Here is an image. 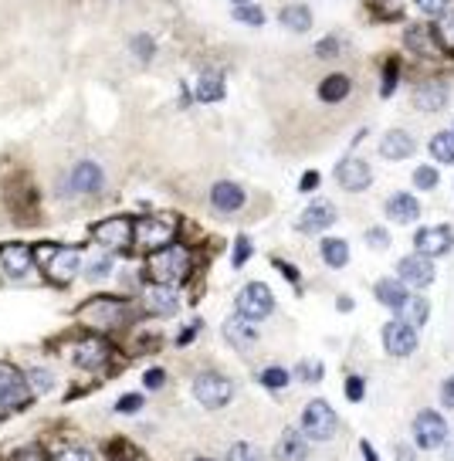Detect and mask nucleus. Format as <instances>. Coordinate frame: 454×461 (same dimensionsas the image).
<instances>
[{"label":"nucleus","instance_id":"f257e3e1","mask_svg":"<svg viewBox=\"0 0 454 461\" xmlns=\"http://www.w3.org/2000/svg\"><path fill=\"white\" fill-rule=\"evenodd\" d=\"M190 272V254L180 245H166L149 254V275L156 278V285H173Z\"/></svg>","mask_w":454,"mask_h":461},{"label":"nucleus","instance_id":"f03ea898","mask_svg":"<svg viewBox=\"0 0 454 461\" xmlns=\"http://www.w3.org/2000/svg\"><path fill=\"white\" fill-rule=\"evenodd\" d=\"M336 428H339L336 410L325 400H312L302 410V437H309V441H329L336 434Z\"/></svg>","mask_w":454,"mask_h":461},{"label":"nucleus","instance_id":"7ed1b4c3","mask_svg":"<svg viewBox=\"0 0 454 461\" xmlns=\"http://www.w3.org/2000/svg\"><path fill=\"white\" fill-rule=\"evenodd\" d=\"M271 308H275V295H271V288L264 281H251V285L241 288V295H237V315L258 322L264 315H271Z\"/></svg>","mask_w":454,"mask_h":461},{"label":"nucleus","instance_id":"20e7f679","mask_svg":"<svg viewBox=\"0 0 454 461\" xmlns=\"http://www.w3.org/2000/svg\"><path fill=\"white\" fill-rule=\"evenodd\" d=\"M410 430H414V444L424 448V451L441 448L444 437H448V424H444V417H441L437 410H421V414L414 417Z\"/></svg>","mask_w":454,"mask_h":461},{"label":"nucleus","instance_id":"39448f33","mask_svg":"<svg viewBox=\"0 0 454 461\" xmlns=\"http://www.w3.org/2000/svg\"><path fill=\"white\" fill-rule=\"evenodd\" d=\"M173 231H176V220H170V217H139L136 227H132L136 241L143 247H149V251H160V247L170 245Z\"/></svg>","mask_w":454,"mask_h":461},{"label":"nucleus","instance_id":"423d86ee","mask_svg":"<svg viewBox=\"0 0 454 461\" xmlns=\"http://www.w3.org/2000/svg\"><path fill=\"white\" fill-rule=\"evenodd\" d=\"M194 397L207 410H217V407H224L227 400L234 397V383L227 376H217V373H203V376L194 380Z\"/></svg>","mask_w":454,"mask_h":461},{"label":"nucleus","instance_id":"0eeeda50","mask_svg":"<svg viewBox=\"0 0 454 461\" xmlns=\"http://www.w3.org/2000/svg\"><path fill=\"white\" fill-rule=\"evenodd\" d=\"M34 272V251L28 245H7L0 247V278L21 281Z\"/></svg>","mask_w":454,"mask_h":461},{"label":"nucleus","instance_id":"6e6552de","mask_svg":"<svg viewBox=\"0 0 454 461\" xmlns=\"http://www.w3.org/2000/svg\"><path fill=\"white\" fill-rule=\"evenodd\" d=\"M383 349H387L390 356H397V360L410 356V353L417 349V329L407 326L403 319L387 322V326H383Z\"/></svg>","mask_w":454,"mask_h":461},{"label":"nucleus","instance_id":"1a4fd4ad","mask_svg":"<svg viewBox=\"0 0 454 461\" xmlns=\"http://www.w3.org/2000/svg\"><path fill=\"white\" fill-rule=\"evenodd\" d=\"M414 245H417V254H424V258H441V254H448L454 247V231L444 227V224L421 227L417 238H414Z\"/></svg>","mask_w":454,"mask_h":461},{"label":"nucleus","instance_id":"9d476101","mask_svg":"<svg viewBox=\"0 0 454 461\" xmlns=\"http://www.w3.org/2000/svg\"><path fill=\"white\" fill-rule=\"evenodd\" d=\"M28 397H31V387H28L24 373L0 363V407H21Z\"/></svg>","mask_w":454,"mask_h":461},{"label":"nucleus","instance_id":"9b49d317","mask_svg":"<svg viewBox=\"0 0 454 461\" xmlns=\"http://www.w3.org/2000/svg\"><path fill=\"white\" fill-rule=\"evenodd\" d=\"M336 180L343 190H349V193H359V190H366L370 180H373V170H370V163L366 159H359V156H349V159H343L339 163V170H336Z\"/></svg>","mask_w":454,"mask_h":461},{"label":"nucleus","instance_id":"f8f14e48","mask_svg":"<svg viewBox=\"0 0 454 461\" xmlns=\"http://www.w3.org/2000/svg\"><path fill=\"white\" fill-rule=\"evenodd\" d=\"M397 272H400V281H403V285H414V288H424V285L434 281V265H430V258H424L417 251L407 254V258H400Z\"/></svg>","mask_w":454,"mask_h":461},{"label":"nucleus","instance_id":"ddd939ff","mask_svg":"<svg viewBox=\"0 0 454 461\" xmlns=\"http://www.w3.org/2000/svg\"><path fill=\"white\" fill-rule=\"evenodd\" d=\"M92 238H96L98 245H109V247H122L129 245L132 238V224L126 217H109V220H102L92 227Z\"/></svg>","mask_w":454,"mask_h":461},{"label":"nucleus","instance_id":"4468645a","mask_svg":"<svg viewBox=\"0 0 454 461\" xmlns=\"http://www.w3.org/2000/svg\"><path fill=\"white\" fill-rule=\"evenodd\" d=\"M336 224V207L329 200H312L305 211H302V220H298V231L305 234H316V231H325Z\"/></svg>","mask_w":454,"mask_h":461},{"label":"nucleus","instance_id":"2eb2a0df","mask_svg":"<svg viewBox=\"0 0 454 461\" xmlns=\"http://www.w3.org/2000/svg\"><path fill=\"white\" fill-rule=\"evenodd\" d=\"M224 339L234 346V349H251L258 342V326L244 315H234L224 322Z\"/></svg>","mask_w":454,"mask_h":461},{"label":"nucleus","instance_id":"dca6fc26","mask_svg":"<svg viewBox=\"0 0 454 461\" xmlns=\"http://www.w3.org/2000/svg\"><path fill=\"white\" fill-rule=\"evenodd\" d=\"M78 251L75 247H62V251H55L51 258H48V275H51V281H58V285H65V281H71V278L78 275Z\"/></svg>","mask_w":454,"mask_h":461},{"label":"nucleus","instance_id":"f3484780","mask_svg":"<svg viewBox=\"0 0 454 461\" xmlns=\"http://www.w3.org/2000/svg\"><path fill=\"white\" fill-rule=\"evenodd\" d=\"M102 184H105V173H102V166L92 163V159H82L71 170V190H78V193H98Z\"/></svg>","mask_w":454,"mask_h":461},{"label":"nucleus","instance_id":"a211bd4d","mask_svg":"<svg viewBox=\"0 0 454 461\" xmlns=\"http://www.w3.org/2000/svg\"><path fill=\"white\" fill-rule=\"evenodd\" d=\"M143 306H146V312H153V315H173L176 306H180V299H176L173 285H153V288L143 292Z\"/></svg>","mask_w":454,"mask_h":461},{"label":"nucleus","instance_id":"6ab92c4d","mask_svg":"<svg viewBox=\"0 0 454 461\" xmlns=\"http://www.w3.org/2000/svg\"><path fill=\"white\" fill-rule=\"evenodd\" d=\"M414 136L410 132H403V129H390L387 136H383V143H380V153L387 156V159H407V156H414Z\"/></svg>","mask_w":454,"mask_h":461},{"label":"nucleus","instance_id":"aec40b11","mask_svg":"<svg viewBox=\"0 0 454 461\" xmlns=\"http://www.w3.org/2000/svg\"><path fill=\"white\" fill-rule=\"evenodd\" d=\"M275 458L278 461H305L309 458V441L298 430H285L275 444Z\"/></svg>","mask_w":454,"mask_h":461},{"label":"nucleus","instance_id":"412c9836","mask_svg":"<svg viewBox=\"0 0 454 461\" xmlns=\"http://www.w3.org/2000/svg\"><path fill=\"white\" fill-rule=\"evenodd\" d=\"M444 102H448V85L444 82H424L414 92V105L424 109V112H437V109H444Z\"/></svg>","mask_w":454,"mask_h":461},{"label":"nucleus","instance_id":"4be33fe9","mask_svg":"<svg viewBox=\"0 0 454 461\" xmlns=\"http://www.w3.org/2000/svg\"><path fill=\"white\" fill-rule=\"evenodd\" d=\"M387 217L400 220V224L417 220V217H421V204H417V197H410V193H393V197L387 200Z\"/></svg>","mask_w":454,"mask_h":461},{"label":"nucleus","instance_id":"5701e85b","mask_svg":"<svg viewBox=\"0 0 454 461\" xmlns=\"http://www.w3.org/2000/svg\"><path fill=\"white\" fill-rule=\"evenodd\" d=\"M376 299H380L383 306H390L393 312H400L410 295H407V285H403L400 278H380V281H376Z\"/></svg>","mask_w":454,"mask_h":461},{"label":"nucleus","instance_id":"b1692460","mask_svg":"<svg viewBox=\"0 0 454 461\" xmlns=\"http://www.w3.org/2000/svg\"><path fill=\"white\" fill-rule=\"evenodd\" d=\"M109 360V346L102 342V339H82V346H78V353H75V363L78 367H85V369H96L102 367Z\"/></svg>","mask_w":454,"mask_h":461},{"label":"nucleus","instance_id":"393cba45","mask_svg":"<svg viewBox=\"0 0 454 461\" xmlns=\"http://www.w3.org/2000/svg\"><path fill=\"white\" fill-rule=\"evenodd\" d=\"M210 204L217 207V211H237L241 204H244V190L237 184H214V190H210Z\"/></svg>","mask_w":454,"mask_h":461},{"label":"nucleus","instance_id":"a878e982","mask_svg":"<svg viewBox=\"0 0 454 461\" xmlns=\"http://www.w3.org/2000/svg\"><path fill=\"white\" fill-rule=\"evenodd\" d=\"M278 21H282V28L302 34V31H309V28H312V10H309L305 3H289V7H282V10H278Z\"/></svg>","mask_w":454,"mask_h":461},{"label":"nucleus","instance_id":"bb28decb","mask_svg":"<svg viewBox=\"0 0 454 461\" xmlns=\"http://www.w3.org/2000/svg\"><path fill=\"white\" fill-rule=\"evenodd\" d=\"M197 98L200 102H221L224 98V78L217 71H203L197 82Z\"/></svg>","mask_w":454,"mask_h":461},{"label":"nucleus","instance_id":"cd10ccee","mask_svg":"<svg viewBox=\"0 0 454 461\" xmlns=\"http://www.w3.org/2000/svg\"><path fill=\"white\" fill-rule=\"evenodd\" d=\"M323 261L329 268H343L349 261V245L343 238H325L323 241Z\"/></svg>","mask_w":454,"mask_h":461},{"label":"nucleus","instance_id":"c85d7f7f","mask_svg":"<svg viewBox=\"0 0 454 461\" xmlns=\"http://www.w3.org/2000/svg\"><path fill=\"white\" fill-rule=\"evenodd\" d=\"M346 95H349V78L346 75H329L319 85V98L323 102H343Z\"/></svg>","mask_w":454,"mask_h":461},{"label":"nucleus","instance_id":"c756f323","mask_svg":"<svg viewBox=\"0 0 454 461\" xmlns=\"http://www.w3.org/2000/svg\"><path fill=\"white\" fill-rule=\"evenodd\" d=\"M24 380H28L31 394H48V390L55 387V373H51L48 367H28Z\"/></svg>","mask_w":454,"mask_h":461},{"label":"nucleus","instance_id":"7c9ffc66","mask_svg":"<svg viewBox=\"0 0 454 461\" xmlns=\"http://www.w3.org/2000/svg\"><path fill=\"white\" fill-rule=\"evenodd\" d=\"M430 156L437 159V163H454V132H437L434 139H430Z\"/></svg>","mask_w":454,"mask_h":461},{"label":"nucleus","instance_id":"2f4dec72","mask_svg":"<svg viewBox=\"0 0 454 461\" xmlns=\"http://www.w3.org/2000/svg\"><path fill=\"white\" fill-rule=\"evenodd\" d=\"M400 312H403V322L407 326H424L427 315H430V306H427V299H407Z\"/></svg>","mask_w":454,"mask_h":461},{"label":"nucleus","instance_id":"473e14b6","mask_svg":"<svg viewBox=\"0 0 454 461\" xmlns=\"http://www.w3.org/2000/svg\"><path fill=\"white\" fill-rule=\"evenodd\" d=\"M258 380L268 387V390H282V387H289L292 373H289V369H282V367H268V369H261Z\"/></svg>","mask_w":454,"mask_h":461},{"label":"nucleus","instance_id":"72a5a7b5","mask_svg":"<svg viewBox=\"0 0 454 461\" xmlns=\"http://www.w3.org/2000/svg\"><path fill=\"white\" fill-rule=\"evenodd\" d=\"M234 17H237L241 24H251V28H261V24H264V14H261V7H251V3H244V7H234Z\"/></svg>","mask_w":454,"mask_h":461},{"label":"nucleus","instance_id":"f704fd0d","mask_svg":"<svg viewBox=\"0 0 454 461\" xmlns=\"http://www.w3.org/2000/svg\"><path fill=\"white\" fill-rule=\"evenodd\" d=\"M414 186L417 190H434L437 186V170L434 166H417L414 170Z\"/></svg>","mask_w":454,"mask_h":461},{"label":"nucleus","instance_id":"c9c22d12","mask_svg":"<svg viewBox=\"0 0 454 461\" xmlns=\"http://www.w3.org/2000/svg\"><path fill=\"white\" fill-rule=\"evenodd\" d=\"M437 41H441L448 51H454V10L444 14V21L437 24Z\"/></svg>","mask_w":454,"mask_h":461},{"label":"nucleus","instance_id":"e433bc0d","mask_svg":"<svg viewBox=\"0 0 454 461\" xmlns=\"http://www.w3.org/2000/svg\"><path fill=\"white\" fill-rule=\"evenodd\" d=\"M227 461H258V448H255V444L237 441V444L227 451Z\"/></svg>","mask_w":454,"mask_h":461},{"label":"nucleus","instance_id":"4c0bfd02","mask_svg":"<svg viewBox=\"0 0 454 461\" xmlns=\"http://www.w3.org/2000/svg\"><path fill=\"white\" fill-rule=\"evenodd\" d=\"M132 51L139 55V62H149V58H153V51H156V44H153V37L139 34V37H132Z\"/></svg>","mask_w":454,"mask_h":461},{"label":"nucleus","instance_id":"58836bf2","mask_svg":"<svg viewBox=\"0 0 454 461\" xmlns=\"http://www.w3.org/2000/svg\"><path fill=\"white\" fill-rule=\"evenodd\" d=\"M55 461H96V455L89 448H65L55 455Z\"/></svg>","mask_w":454,"mask_h":461},{"label":"nucleus","instance_id":"ea45409f","mask_svg":"<svg viewBox=\"0 0 454 461\" xmlns=\"http://www.w3.org/2000/svg\"><path fill=\"white\" fill-rule=\"evenodd\" d=\"M346 397L353 400V403H359V400L366 397V383H363V376H349V380H346Z\"/></svg>","mask_w":454,"mask_h":461},{"label":"nucleus","instance_id":"a19ab883","mask_svg":"<svg viewBox=\"0 0 454 461\" xmlns=\"http://www.w3.org/2000/svg\"><path fill=\"white\" fill-rule=\"evenodd\" d=\"M448 3H451V0H417V10H421V14H430V17H437V14L448 10Z\"/></svg>","mask_w":454,"mask_h":461},{"label":"nucleus","instance_id":"79ce46f5","mask_svg":"<svg viewBox=\"0 0 454 461\" xmlns=\"http://www.w3.org/2000/svg\"><path fill=\"white\" fill-rule=\"evenodd\" d=\"M139 407H143V397H139V394H126V397H119V403H116L119 414H136Z\"/></svg>","mask_w":454,"mask_h":461},{"label":"nucleus","instance_id":"37998d69","mask_svg":"<svg viewBox=\"0 0 454 461\" xmlns=\"http://www.w3.org/2000/svg\"><path fill=\"white\" fill-rule=\"evenodd\" d=\"M366 241H370V247H376V251H380V247L390 245V234L383 231V227H370V231H366Z\"/></svg>","mask_w":454,"mask_h":461},{"label":"nucleus","instance_id":"c03bdc74","mask_svg":"<svg viewBox=\"0 0 454 461\" xmlns=\"http://www.w3.org/2000/svg\"><path fill=\"white\" fill-rule=\"evenodd\" d=\"M393 92H397V64H387V71H383V89H380V95H383V98H390Z\"/></svg>","mask_w":454,"mask_h":461},{"label":"nucleus","instance_id":"a18cd8bd","mask_svg":"<svg viewBox=\"0 0 454 461\" xmlns=\"http://www.w3.org/2000/svg\"><path fill=\"white\" fill-rule=\"evenodd\" d=\"M109 272H112V258H109V254H105V258H98V261H92V265H89V278H105Z\"/></svg>","mask_w":454,"mask_h":461},{"label":"nucleus","instance_id":"49530a36","mask_svg":"<svg viewBox=\"0 0 454 461\" xmlns=\"http://www.w3.org/2000/svg\"><path fill=\"white\" fill-rule=\"evenodd\" d=\"M339 48H343L339 37H325V41L316 44V55H319V58H332V51H339Z\"/></svg>","mask_w":454,"mask_h":461},{"label":"nucleus","instance_id":"de8ad7c7","mask_svg":"<svg viewBox=\"0 0 454 461\" xmlns=\"http://www.w3.org/2000/svg\"><path fill=\"white\" fill-rule=\"evenodd\" d=\"M407 44H410V48H421V51H427V55L434 51V48H430V41H427V34H424V31H407Z\"/></svg>","mask_w":454,"mask_h":461},{"label":"nucleus","instance_id":"09e8293b","mask_svg":"<svg viewBox=\"0 0 454 461\" xmlns=\"http://www.w3.org/2000/svg\"><path fill=\"white\" fill-rule=\"evenodd\" d=\"M248 254H251V241H248V238H237V247H234V265L241 268V265L248 261Z\"/></svg>","mask_w":454,"mask_h":461},{"label":"nucleus","instance_id":"8fccbe9b","mask_svg":"<svg viewBox=\"0 0 454 461\" xmlns=\"http://www.w3.org/2000/svg\"><path fill=\"white\" fill-rule=\"evenodd\" d=\"M441 403H444V407H454V373L441 383Z\"/></svg>","mask_w":454,"mask_h":461},{"label":"nucleus","instance_id":"3c124183","mask_svg":"<svg viewBox=\"0 0 454 461\" xmlns=\"http://www.w3.org/2000/svg\"><path fill=\"white\" fill-rule=\"evenodd\" d=\"M143 380H146V387H149V390H160L163 380H166V373H163V369H149Z\"/></svg>","mask_w":454,"mask_h":461},{"label":"nucleus","instance_id":"603ef678","mask_svg":"<svg viewBox=\"0 0 454 461\" xmlns=\"http://www.w3.org/2000/svg\"><path fill=\"white\" fill-rule=\"evenodd\" d=\"M298 376H312V380H319V376H323V367H319V363H312V367L302 363V367H298Z\"/></svg>","mask_w":454,"mask_h":461},{"label":"nucleus","instance_id":"864d4df0","mask_svg":"<svg viewBox=\"0 0 454 461\" xmlns=\"http://www.w3.org/2000/svg\"><path fill=\"white\" fill-rule=\"evenodd\" d=\"M441 451H444V461H454V430H448V437H444Z\"/></svg>","mask_w":454,"mask_h":461},{"label":"nucleus","instance_id":"5fc2aeb1","mask_svg":"<svg viewBox=\"0 0 454 461\" xmlns=\"http://www.w3.org/2000/svg\"><path fill=\"white\" fill-rule=\"evenodd\" d=\"M316 184H319V173H305V177H302V190H305V193H309V190H316Z\"/></svg>","mask_w":454,"mask_h":461},{"label":"nucleus","instance_id":"6e6d98bb","mask_svg":"<svg viewBox=\"0 0 454 461\" xmlns=\"http://www.w3.org/2000/svg\"><path fill=\"white\" fill-rule=\"evenodd\" d=\"M397 461H414V448L410 444H397Z\"/></svg>","mask_w":454,"mask_h":461},{"label":"nucleus","instance_id":"4d7b16f0","mask_svg":"<svg viewBox=\"0 0 454 461\" xmlns=\"http://www.w3.org/2000/svg\"><path fill=\"white\" fill-rule=\"evenodd\" d=\"M275 265H278V268L285 272V278H289V281H298V272H295L292 265H285V261H275Z\"/></svg>","mask_w":454,"mask_h":461},{"label":"nucleus","instance_id":"13d9d810","mask_svg":"<svg viewBox=\"0 0 454 461\" xmlns=\"http://www.w3.org/2000/svg\"><path fill=\"white\" fill-rule=\"evenodd\" d=\"M14 461H44L41 458V451H37V448H31V451H24V455H17V458Z\"/></svg>","mask_w":454,"mask_h":461},{"label":"nucleus","instance_id":"bf43d9fd","mask_svg":"<svg viewBox=\"0 0 454 461\" xmlns=\"http://www.w3.org/2000/svg\"><path fill=\"white\" fill-rule=\"evenodd\" d=\"M363 455H366V461H380V458H376V451H373L366 441H363Z\"/></svg>","mask_w":454,"mask_h":461},{"label":"nucleus","instance_id":"052dcab7","mask_svg":"<svg viewBox=\"0 0 454 461\" xmlns=\"http://www.w3.org/2000/svg\"><path fill=\"white\" fill-rule=\"evenodd\" d=\"M234 3H237V7H244V3H251V0H234Z\"/></svg>","mask_w":454,"mask_h":461},{"label":"nucleus","instance_id":"680f3d73","mask_svg":"<svg viewBox=\"0 0 454 461\" xmlns=\"http://www.w3.org/2000/svg\"><path fill=\"white\" fill-rule=\"evenodd\" d=\"M197 461H210V458H197Z\"/></svg>","mask_w":454,"mask_h":461}]
</instances>
